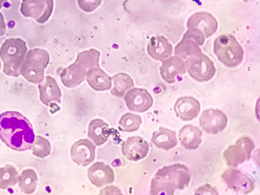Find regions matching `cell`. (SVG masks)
<instances>
[{
  "mask_svg": "<svg viewBox=\"0 0 260 195\" xmlns=\"http://www.w3.org/2000/svg\"><path fill=\"white\" fill-rule=\"evenodd\" d=\"M184 36L189 37L196 40L200 46H202L204 44L205 37L204 34L199 29H188L184 35Z\"/></svg>",
  "mask_w": 260,
  "mask_h": 195,
  "instance_id": "d6a6232c",
  "label": "cell"
},
{
  "mask_svg": "<svg viewBox=\"0 0 260 195\" xmlns=\"http://www.w3.org/2000/svg\"><path fill=\"white\" fill-rule=\"evenodd\" d=\"M124 100L129 111L139 113L147 112L154 104L152 96L147 90L137 88L128 90Z\"/></svg>",
  "mask_w": 260,
  "mask_h": 195,
  "instance_id": "8fae6325",
  "label": "cell"
},
{
  "mask_svg": "<svg viewBox=\"0 0 260 195\" xmlns=\"http://www.w3.org/2000/svg\"><path fill=\"white\" fill-rule=\"evenodd\" d=\"M7 30V26L5 21V18L2 14L0 12V37L4 36Z\"/></svg>",
  "mask_w": 260,
  "mask_h": 195,
  "instance_id": "e575fe53",
  "label": "cell"
},
{
  "mask_svg": "<svg viewBox=\"0 0 260 195\" xmlns=\"http://www.w3.org/2000/svg\"><path fill=\"white\" fill-rule=\"evenodd\" d=\"M118 123L120 131L134 133L140 128L142 119L139 115L127 113L122 116Z\"/></svg>",
  "mask_w": 260,
  "mask_h": 195,
  "instance_id": "83f0119b",
  "label": "cell"
},
{
  "mask_svg": "<svg viewBox=\"0 0 260 195\" xmlns=\"http://www.w3.org/2000/svg\"><path fill=\"white\" fill-rule=\"evenodd\" d=\"M2 69V63L1 61H0V70H1Z\"/></svg>",
  "mask_w": 260,
  "mask_h": 195,
  "instance_id": "74e56055",
  "label": "cell"
},
{
  "mask_svg": "<svg viewBox=\"0 0 260 195\" xmlns=\"http://www.w3.org/2000/svg\"><path fill=\"white\" fill-rule=\"evenodd\" d=\"M50 61V55L46 50L39 48L30 50L21 64L20 74L29 82L40 83L45 79V70Z\"/></svg>",
  "mask_w": 260,
  "mask_h": 195,
  "instance_id": "5b68a950",
  "label": "cell"
},
{
  "mask_svg": "<svg viewBox=\"0 0 260 195\" xmlns=\"http://www.w3.org/2000/svg\"><path fill=\"white\" fill-rule=\"evenodd\" d=\"M223 181L232 191L244 194L255 189L254 181L247 175L234 167L226 169L221 176Z\"/></svg>",
  "mask_w": 260,
  "mask_h": 195,
  "instance_id": "9c48e42d",
  "label": "cell"
},
{
  "mask_svg": "<svg viewBox=\"0 0 260 195\" xmlns=\"http://www.w3.org/2000/svg\"><path fill=\"white\" fill-rule=\"evenodd\" d=\"M29 120L17 112L0 115V139L12 149L23 151L31 149L35 140Z\"/></svg>",
  "mask_w": 260,
  "mask_h": 195,
  "instance_id": "6da1fadb",
  "label": "cell"
},
{
  "mask_svg": "<svg viewBox=\"0 0 260 195\" xmlns=\"http://www.w3.org/2000/svg\"><path fill=\"white\" fill-rule=\"evenodd\" d=\"M51 146L49 140L38 136L31 146L32 154L40 158H45L51 154Z\"/></svg>",
  "mask_w": 260,
  "mask_h": 195,
  "instance_id": "4dcf8cb0",
  "label": "cell"
},
{
  "mask_svg": "<svg viewBox=\"0 0 260 195\" xmlns=\"http://www.w3.org/2000/svg\"><path fill=\"white\" fill-rule=\"evenodd\" d=\"M8 0H0V9H2L5 3H7Z\"/></svg>",
  "mask_w": 260,
  "mask_h": 195,
  "instance_id": "d590c367",
  "label": "cell"
},
{
  "mask_svg": "<svg viewBox=\"0 0 260 195\" xmlns=\"http://www.w3.org/2000/svg\"><path fill=\"white\" fill-rule=\"evenodd\" d=\"M40 92V99L43 104L50 106L53 102L61 103L62 96L61 90L55 79L48 76L46 80L38 85Z\"/></svg>",
  "mask_w": 260,
  "mask_h": 195,
  "instance_id": "d6986e66",
  "label": "cell"
},
{
  "mask_svg": "<svg viewBox=\"0 0 260 195\" xmlns=\"http://www.w3.org/2000/svg\"><path fill=\"white\" fill-rule=\"evenodd\" d=\"M111 129L102 119H95L89 125L88 137L96 146H100L105 143L110 137Z\"/></svg>",
  "mask_w": 260,
  "mask_h": 195,
  "instance_id": "603a6c76",
  "label": "cell"
},
{
  "mask_svg": "<svg viewBox=\"0 0 260 195\" xmlns=\"http://www.w3.org/2000/svg\"><path fill=\"white\" fill-rule=\"evenodd\" d=\"M202 53L200 46L196 40L183 36L182 40L175 49V54L182 59Z\"/></svg>",
  "mask_w": 260,
  "mask_h": 195,
  "instance_id": "d4e9b609",
  "label": "cell"
},
{
  "mask_svg": "<svg viewBox=\"0 0 260 195\" xmlns=\"http://www.w3.org/2000/svg\"><path fill=\"white\" fill-rule=\"evenodd\" d=\"M151 141L156 147L164 150L172 149L178 144L176 133L162 126L153 133Z\"/></svg>",
  "mask_w": 260,
  "mask_h": 195,
  "instance_id": "cb8c5ba5",
  "label": "cell"
},
{
  "mask_svg": "<svg viewBox=\"0 0 260 195\" xmlns=\"http://www.w3.org/2000/svg\"><path fill=\"white\" fill-rule=\"evenodd\" d=\"M147 50L151 58L162 61L171 56L173 47L164 36L156 35L150 38Z\"/></svg>",
  "mask_w": 260,
  "mask_h": 195,
  "instance_id": "ac0fdd59",
  "label": "cell"
},
{
  "mask_svg": "<svg viewBox=\"0 0 260 195\" xmlns=\"http://www.w3.org/2000/svg\"><path fill=\"white\" fill-rule=\"evenodd\" d=\"M213 52L219 61L229 68L239 66L244 59L242 47L235 37L231 34L221 35L215 39Z\"/></svg>",
  "mask_w": 260,
  "mask_h": 195,
  "instance_id": "277c9868",
  "label": "cell"
},
{
  "mask_svg": "<svg viewBox=\"0 0 260 195\" xmlns=\"http://www.w3.org/2000/svg\"><path fill=\"white\" fill-rule=\"evenodd\" d=\"M53 8V0H23L20 11L24 16L32 17L43 24L50 18Z\"/></svg>",
  "mask_w": 260,
  "mask_h": 195,
  "instance_id": "ba28073f",
  "label": "cell"
},
{
  "mask_svg": "<svg viewBox=\"0 0 260 195\" xmlns=\"http://www.w3.org/2000/svg\"><path fill=\"white\" fill-rule=\"evenodd\" d=\"M203 132L198 126L186 124L180 130L179 139L181 144L188 150L198 149L202 142Z\"/></svg>",
  "mask_w": 260,
  "mask_h": 195,
  "instance_id": "44dd1931",
  "label": "cell"
},
{
  "mask_svg": "<svg viewBox=\"0 0 260 195\" xmlns=\"http://www.w3.org/2000/svg\"><path fill=\"white\" fill-rule=\"evenodd\" d=\"M148 142L141 137L128 138L121 144V152L128 160L138 161L145 158L149 151Z\"/></svg>",
  "mask_w": 260,
  "mask_h": 195,
  "instance_id": "4fadbf2b",
  "label": "cell"
},
{
  "mask_svg": "<svg viewBox=\"0 0 260 195\" xmlns=\"http://www.w3.org/2000/svg\"><path fill=\"white\" fill-rule=\"evenodd\" d=\"M88 177L93 185L99 188L113 183L115 173L110 166L98 161L88 169Z\"/></svg>",
  "mask_w": 260,
  "mask_h": 195,
  "instance_id": "2e32d148",
  "label": "cell"
},
{
  "mask_svg": "<svg viewBox=\"0 0 260 195\" xmlns=\"http://www.w3.org/2000/svg\"><path fill=\"white\" fill-rule=\"evenodd\" d=\"M18 172L16 168L11 165H6L0 168V188L8 189L14 186L18 181Z\"/></svg>",
  "mask_w": 260,
  "mask_h": 195,
  "instance_id": "f1b7e54d",
  "label": "cell"
},
{
  "mask_svg": "<svg viewBox=\"0 0 260 195\" xmlns=\"http://www.w3.org/2000/svg\"><path fill=\"white\" fill-rule=\"evenodd\" d=\"M219 194L217 189L212 186L211 185L205 184L200 187L196 191L194 194Z\"/></svg>",
  "mask_w": 260,
  "mask_h": 195,
  "instance_id": "836d02e7",
  "label": "cell"
},
{
  "mask_svg": "<svg viewBox=\"0 0 260 195\" xmlns=\"http://www.w3.org/2000/svg\"><path fill=\"white\" fill-rule=\"evenodd\" d=\"M188 29L197 28L208 38L214 35L218 28L217 20L211 13L207 12H199L192 14L187 22Z\"/></svg>",
  "mask_w": 260,
  "mask_h": 195,
  "instance_id": "5bb4252c",
  "label": "cell"
},
{
  "mask_svg": "<svg viewBox=\"0 0 260 195\" xmlns=\"http://www.w3.org/2000/svg\"><path fill=\"white\" fill-rule=\"evenodd\" d=\"M112 80L114 86L111 93L116 97H123L125 93L135 85L132 77L124 73L116 74L112 78Z\"/></svg>",
  "mask_w": 260,
  "mask_h": 195,
  "instance_id": "484cf974",
  "label": "cell"
},
{
  "mask_svg": "<svg viewBox=\"0 0 260 195\" xmlns=\"http://www.w3.org/2000/svg\"><path fill=\"white\" fill-rule=\"evenodd\" d=\"M19 187L21 191L26 194L34 192L37 187L38 177L32 169L24 170L18 177Z\"/></svg>",
  "mask_w": 260,
  "mask_h": 195,
  "instance_id": "4316f807",
  "label": "cell"
},
{
  "mask_svg": "<svg viewBox=\"0 0 260 195\" xmlns=\"http://www.w3.org/2000/svg\"><path fill=\"white\" fill-rule=\"evenodd\" d=\"M101 53L98 50L91 49L79 53L75 61L82 65L86 69L99 68V60Z\"/></svg>",
  "mask_w": 260,
  "mask_h": 195,
  "instance_id": "f546056e",
  "label": "cell"
},
{
  "mask_svg": "<svg viewBox=\"0 0 260 195\" xmlns=\"http://www.w3.org/2000/svg\"><path fill=\"white\" fill-rule=\"evenodd\" d=\"M255 146L248 136L238 138L235 144L229 146L224 151L223 158L228 166L237 168L251 158V152Z\"/></svg>",
  "mask_w": 260,
  "mask_h": 195,
  "instance_id": "8992f818",
  "label": "cell"
},
{
  "mask_svg": "<svg viewBox=\"0 0 260 195\" xmlns=\"http://www.w3.org/2000/svg\"><path fill=\"white\" fill-rule=\"evenodd\" d=\"M87 74V69L75 61L60 74L61 81L64 86L68 88H74L83 82Z\"/></svg>",
  "mask_w": 260,
  "mask_h": 195,
  "instance_id": "ffe728a7",
  "label": "cell"
},
{
  "mask_svg": "<svg viewBox=\"0 0 260 195\" xmlns=\"http://www.w3.org/2000/svg\"><path fill=\"white\" fill-rule=\"evenodd\" d=\"M177 117L184 121H190L197 118L201 111L200 102L192 96L179 98L174 106Z\"/></svg>",
  "mask_w": 260,
  "mask_h": 195,
  "instance_id": "9a60e30c",
  "label": "cell"
},
{
  "mask_svg": "<svg viewBox=\"0 0 260 195\" xmlns=\"http://www.w3.org/2000/svg\"><path fill=\"white\" fill-rule=\"evenodd\" d=\"M160 68L162 79L168 84L176 82V77L186 73V62L181 58L175 56L162 61Z\"/></svg>",
  "mask_w": 260,
  "mask_h": 195,
  "instance_id": "e0dca14e",
  "label": "cell"
},
{
  "mask_svg": "<svg viewBox=\"0 0 260 195\" xmlns=\"http://www.w3.org/2000/svg\"><path fill=\"white\" fill-rule=\"evenodd\" d=\"M185 62L189 76L199 82H207L215 75L216 70L213 61L203 53L190 56Z\"/></svg>",
  "mask_w": 260,
  "mask_h": 195,
  "instance_id": "52a82bcc",
  "label": "cell"
},
{
  "mask_svg": "<svg viewBox=\"0 0 260 195\" xmlns=\"http://www.w3.org/2000/svg\"><path fill=\"white\" fill-rule=\"evenodd\" d=\"M96 146L89 139H80L72 146L71 154L74 162L78 166L86 167L95 158Z\"/></svg>",
  "mask_w": 260,
  "mask_h": 195,
  "instance_id": "7c38bea8",
  "label": "cell"
},
{
  "mask_svg": "<svg viewBox=\"0 0 260 195\" xmlns=\"http://www.w3.org/2000/svg\"><path fill=\"white\" fill-rule=\"evenodd\" d=\"M243 1L245 3H247L250 1H252V0H243Z\"/></svg>",
  "mask_w": 260,
  "mask_h": 195,
  "instance_id": "8d00e7d4",
  "label": "cell"
},
{
  "mask_svg": "<svg viewBox=\"0 0 260 195\" xmlns=\"http://www.w3.org/2000/svg\"><path fill=\"white\" fill-rule=\"evenodd\" d=\"M27 47L25 42L20 38L6 40L0 48V57L4 62V72L9 76L17 78L24 61Z\"/></svg>",
  "mask_w": 260,
  "mask_h": 195,
  "instance_id": "3957f363",
  "label": "cell"
},
{
  "mask_svg": "<svg viewBox=\"0 0 260 195\" xmlns=\"http://www.w3.org/2000/svg\"><path fill=\"white\" fill-rule=\"evenodd\" d=\"M86 81L96 91L110 90L112 86V78L99 68L90 69L86 74Z\"/></svg>",
  "mask_w": 260,
  "mask_h": 195,
  "instance_id": "7402d4cb",
  "label": "cell"
},
{
  "mask_svg": "<svg viewBox=\"0 0 260 195\" xmlns=\"http://www.w3.org/2000/svg\"><path fill=\"white\" fill-rule=\"evenodd\" d=\"M228 123L227 115L218 109L204 111L200 118V124L204 131L208 134L218 135L222 132Z\"/></svg>",
  "mask_w": 260,
  "mask_h": 195,
  "instance_id": "30bf717a",
  "label": "cell"
},
{
  "mask_svg": "<svg viewBox=\"0 0 260 195\" xmlns=\"http://www.w3.org/2000/svg\"><path fill=\"white\" fill-rule=\"evenodd\" d=\"M102 2V0H78L79 8L87 13L95 10L101 5Z\"/></svg>",
  "mask_w": 260,
  "mask_h": 195,
  "instance_id": "1f68e13d",
  "label": "cell"
},
{
  "mask_svg": "<svg viewBox=\"0 0 260 195\" xmlns=\"http://www.w3.org/2000/svg\"><path fill=\"white\" fill-rule=\"evenodd\" d=\"M190 180V173L185 165L178 163L164 166L151 181L150 194L173 195L177 189L188 186Z\"/></svg>",
  "mask_w": 260,
  "mask_h": 195,
  "instance_id": "7a4b0ae2",
  "label": "cell"
}]
</instances>
